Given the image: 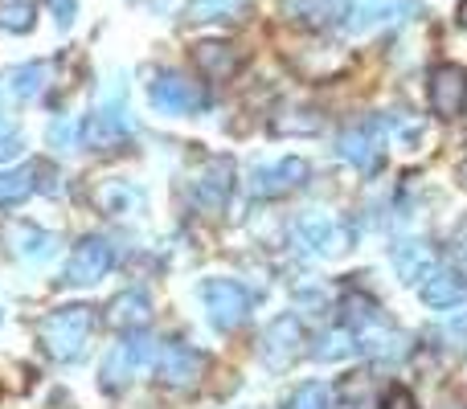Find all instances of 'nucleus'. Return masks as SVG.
Here are the masks:
<instances>
[{
	"instance_id": "obj_1",
	"label": "nucleus",
	"mask_w": 467,
	"mask_h": 409,
	"mask_svg": "<svg viewBox=\"0 0 467 409\" xmlns=\"http://www.w3.org/2000/svg\"><path fill=\"white\" fill-rule=\"evenodd\" d=\"M90 336H95V307L78 303V307H62L41 323V344L54 361H78L87 353Z\"/></svg>"
},
{
	"instance_id": "obj_2",
	"label": "nucleus",
	"mask_w": 467,
	"mask_h": 409,
	"mask_svg": "<svg viewBox=\"0 0 467 409\" xmlns=\"http://www.w3.org/2000/svg\"><path fill=\"white\" fill-rule=\"evenodd\" d=\"M152 361H156V340L144 336V332H131L128 340H119V344L107 353V361H103V389H123L128 381H136Z\"/></svg>"
},
{
	"instance_id": "obj_3",
	"label": "nucleus",
	"mask_w": 467,
	"mask_h": 409,
	"mask_svg": "<svg viewBox=\"0 0 467 409\" xmlns=\"http://www.w3.org/2000/svg\"><path fill=\"white\" fill-rule=\"evenodd\" d=\"M202 299H205V315H210V323L218 332L242 328L250 315V291L230 279H210L202 287Z\"/></svg>"
},
{
	"instance_id": "obj_4",
	"label": "nucleus",
	"mask_w": 467,
	"mask_h": 409,
	"mask_svg": "<svg viewBox=\"0 0 467 409\" xmlns=\"http://www.w3.org/2000/svg\"><path fill=\"white\" fill-rule=\"evenodd\" d=\"M156 377L164 381L169 389H197L205 377V356L189 344H161L156 348Z\"/></svg>"
},
{
	"instance_id": "obj_5",
	"label": "nucleus",
	"mask_w": 467,
	"mask_h": 409,
	"mask_svg": "<svg viewBox=\"0 0 467 409\" xmlns=\"http://www.w3.org/2000/svg\"><path fill=\"white\" fill-rule=\"evenodd\" d=\"M148 95H152L156 111H164V115H193V111H202V107L210 103L197 82H189L185 74H172V70L156 74V82H152Z\"/></svg>"
},
{
	"instance_id": "obj_6",
	"label": "nucleus",
	"mask_w": 467,
	"mask_h": 409,
	"mask_svg": "<svg viewBox=\"0 0 467 409\" xmlns=\"http://www.w3.org/2000/svg\"><path fill=\"white\" fill-rule=\"evenodd\" d=\"M431 111L439 119H460L467 111V70L455 62H443L431 70Z\"/></svg>"
},
{
	"instance_id": "obj_7",
	"label": "nucleus",
	"mask_w": 467,
	"mask_h": 409,
	"mask_svg": "<svg viewBox=\"0 0 467 409\" xmlns=\"http://www.w3.org/2000/svg\"><path fill=\"white\" fill-rule=\"evenodd\" d=\"M307 177H312L307 160H299V156H283V160L263 164V169L250 172V193L254 197H283V193H291V189L304 185Z\"/></svg>"
},
{
	"instance_id": "obj_8",
	"label": "nucleus",
	"mask_w": 467,
	"mask_h": 409,
	"mask_svg": "<svg viewBox=\"0 0 467 409\" xmlns=\"http://www.w3.org/2000/svg\"><path fill=\"white\" fill-rule=\"evenodd\" d=\"M111 262H115L111 241L107 238H82L70 254V266H66V282H74V287H90V282H99L107 271H111Z\"/></svg>"
},
{
	"instance_id": "obj_9",
	"label": "nucleus",
	"mask_w": 467,
	"mask_h": 409,
	"mask_svg": "<svg viewBox=\"0 0 467 409\" xmlns=\"http://www.w3.org/2000/svg\"><path fill=\"white\" fill-rule=\"evenodd\" d=\"M296 241L312 254H340L348 246V230L328 213H304L296 221Z\"/></svg>"
},
{
	"instance_id": "obj_10",
	"label": "nucleus",
	"mask_w": 467,
	"mask_h": 409,
	"mask_svg": "<svg viewBox=\"0 0 467 409\" xmlns=\"http://www.w3.org/2000/svg\"><path fill=\"white\" fill-rule=\"evenodd\" d=\"M299 353H304V328H299L296 315H279V320L263 332V361L271 364V369H287Z\"/></svg>"
},
{
	"instance_id": "obj_11",
	"label": "nucleus",
	"mask_w": 467,
	"mask_h": 409,
	"mask_svg": "<svg viewBox=\"0 0 467 409\" xmlns=\"http://www.w3.org/2000/svg\"><path fill=\"white\" fill-rule=\"evenodd\" d=\"M381 131H386V123H365V128H353L340 136V156H345L348 164H357L361 172H373L381 164V152H386V139H381Z\"/></svg>"
},
{
	"instance_id": "obj_12",
	"label": "nucleus",
	"mask_w": 467,
	"mask_h": 409,
	"mask_svg": "<svg viewBox=\"0 0 467 409\" xmlns=\"http://www.w3.org/2000/svg\"><path fill=\"white\" fill-rule=\"evenodd\" d=\"M128 131H131V119H128V111H123V103H115V107L99 103L95 115L82 123V139H87V148H95V152L115 148Z\"/></svg>"
},
{
	"instance_id": "obj_13",
	"label": "nucleus",
	"mask_w": 467,
	"mask_h": 409,
	"mask_svg": "<svg viewBox=\"0 0 467 409\" xmlns=\"http://www.w3.org/2000/svg\"><path fill=\"white\" fill-rule=\"evenodd\" d=\"M193 62L210 82H230L234 74L242 70L246 57H242V49L230 46V41H202V46L193 49Z\"/></svg>"
},
{
	"instance_id": "obj_14",
	"label": "nucleus",
	"mask_w": 467,
	"mask_h": 409,
	"mask_svg": "<svg viewBox=\"0 0 467 409\" xmlns=\"http://www.w3.org/2000/svg\"><path fill=\"white\" fill-rule=\"evenodd\" d=\"M406 16V0H348L345 5V29L348 33H369L378 25H389Z\"/></svg>"
},
{
	"instance_id": "obj_15",
	"label": "nucleus",
	"mask_w": 467,
	"mask_h": 409,
	"mask_svg": "<svg viewBox=\"0 0 467 409\" xmlns=\"http://www.w3.org/2000/svg\"><path fill=\"white\" fill-rule=\"evenodd\" d=\"M230 189H234V164L230 160H210L193 180L197 205L210 209V213H218V209L230 201Z\"/></svg>"
},
{
	"instance_id": "obj_16",
	"label": "nucleus",
	"mask_w": 467,
	"mask_h": 409,
	"mask_svg": "<svg viewBox=\"0 0 467 409\" xmlns=\"http://www.w3.org/2000/svg\"><path fill=\"white\" fill-rule=\"evenodd\" d=\"M0 238L8 241V254L25 258V262H46V258L57 254V238L54 233H46V230H37V225L16 221V225H8Z\"/></svg>"
},
{
	"instance_id": "obj_17",
	"label": "nucleus",
	"mask_w": 467,
	"mask_h": 409,
	"mask_svg": "<svg viewBox=\"0 0 467 409\" xmlns=\"http://www.w3.org/2000/svg\"><path fill=\"white\" fill-rule=\"evenodd\" d=\"M357 353H369L373 361H386V364H398L406 353H410V340L402 336L398 328H386V323H369V328L357 332Z\"/></svg>"
},
{
	"instance_id": "obj_18",
	"label": "nucleus",
	"mask_w": 467,
	"mask_h": 409,
	"mask_svg": "<svg viewBox=\"0 0 467 409\" xmlns=\"http://www.w3.org/2000/svg\"><path fill=\"white\" fill-rule=\"evenodd\" d=\"M419 295H422V303H427V307H451V303H463V299H467V282L455 271L435 266V271L422 279Z\"/></svg>"
},
{
	"instance_id": "obj_19",
	"label": "nucleus",
	"mask_w": 467,
	"mask_h": 409,
	"mask_svg": "<svg viewBox=\"0 0 467 409\" xmlns=\"http://www.w3.org/2000/svg\"><path fill=\"white\" fill-rule=\"evenodd\" d=\"M394 266H398V279L419 287L439 262H435V250L431 246H422V241H402V246L394 250Z\"/></svg>"
},
{
	"instance_id": "obj_20",
	"label": "nucleus",
	"mask_w": 467,
	"mask_h": 409,
	"mask_svg": "<svg viewBox=\"0 0 467 409\" xmlns=\"http://www.w3.org/2000/svg\"><path fill=\"white\" fill-rule=\"evenodd\" d=\"M95 205L103 209L107 217H128L144 205V193H140L136 185H128V180H103V185L95 189Z\"/></svg>"
},
{
	"instance_id": "obj_21",
	"label": "nucleus",
	"mask_w": 467,
	"mask_h": 409,
	"mask_svg": "<svg viewBox=\"0 0 467 409\" xmlns=\"http://www.w3.org/2000/svg\"><path fill=\"white\" fill-rule=\"evenodd\" d=\"M283 13L304 29H328L340 16V0H283Z\"/></svg>"
},
{
	"instance_id": "obj_22",
	"label": "nucleus",
	"mask_w": 467,
	"mask_h": 409,
	"mask_svg": "<svg viewBox=\"0 0 467 409\" xmlns=\"http://www.w3.org/2000/svg\"><path fill=\"white\" fill-rule=\"evenodd\" d=\"M148 315H152V303H148L144 291H123V295L111 303V323L115 328L136 332V328H144L148 323Z\"/></svg>"
},
{
	"instance_id": "obj_23",
	"label": "nucleus",
	"mask_w": 467,
	"mask_h": 409,
	"mask_svg": "<svg viewBox=\"0 0 467 409\" xmlns=\"http://www.w3.org/2000/svg\"><path fill=\"white\" fill-rule=\"evenodd\" d=\"M250 8V0H189L185 5V21L202 25V21H238Z\"/></svg>"
},
{
	"instance_id": "obj_24",
	"label": "nucleus",
	"mask_w": 467,
	"mask_h": 409,
	"mask_svg": "<svg viewBox=\"0 0 467 409\" xmlns=\"http://www.w3.org/2000/svg\"><path fill=\"white\" fill-rule=\"evenodd\" d=\"M316 361H340V356H348V353H357V332H348V328H337V332H328V336H320L316 340Z\"/></svg>"
},
{
	"instance_id": "obj_25",
	"label": "nucleus",
	"mask_w": 467,
	"mask_h": 409,
	"mask_svg": "<svg viewBox=\"0 0 467 409\" xmlns=\"http://www.w3.org/2000/svg\"><path fill=\"white\" fill-rule=\"evenodd\" d=\"M46 87V66L41 62H25L13 70V95L16 98H37Z\"/></svg>"
},
{
	"instance_id": "obj_26",
	"label": "nucleus",
	"mask_w": 467,
	"mask_h": 409,
	"mask_svg": "<svg viewBox=\"0 0 467 409\" xmlns=\"http://www.w3.org/2000/svg\"><path fill=\"white\" fill-rule=\"evenodd\" d=\"M33 177H37V169H21V172H0V205L25 201V197L33 193Z\"/></svg>"
},
{
	"instance_id": "obj_27",
	"label": "nucleus",
	"mask_w": 467,
	"mask_h": 409,
	"mask_svg": "<svg viewBox=\"0 0 467 409\" xmlns=\"http://www.w3.org/2000/svg\"><path fill=\"white\" fill-rule=\"evenodd\" d=\"M381 315H378V303L373 299H365V295H348L345 299V328L348 332H361V328H369V323H378Z\"/></svg>"
},
{
	"instance_id": "obj_28",
	"label": "nucleus",
	"mask_w": 467,
	"mask_h": 409,
	"mask_svg": "<svg viewBox=\"0 0 467 409\" xmlns=\"http://www.w3.org/2000/svg\"><path fill=\"white\" fill-rule=\"evenodd\" d=\"M0 29L29 33L33 29V0H0Z\"/></svg>"
},
{
	"instance_id": "obj_29",
	"label": "nucleus",
	"mask_w": 467,
	"mask_h": 409,
	"mask_svg": "<svg viewBox=\"0 0 467 409\" xmlns=\"http://www.w3.org/2000/svg\"><path fill=\"white\" fill-rule=\"evenodd\" d=\"M287 409H328V389L316 385V381H307V385H299L296 394H291Z\"/></svg>"
},
{
	"instance_id": "obj_30",
	"label": "nucleus",
	"mask_w": 467,
	"mask_h": 409,
	"mask_svg": "<svg viewBox=\"0 0 467 409\" xmlns=\"http://www.w3.org/2000/svg\"><path fill=\"white\" fill-rule=\"evenodd\" d=\"M49 139H54L57 152H74L82 139V123L78 119H57L54 128H49Z\"/></svg>"
},
{
	"instance_id": "obj_31",
	"label": "nucleus",
	"mask_w": 467,
	"mask_h": 409,
	"mask_svg": "<svg viewBox=\"0 0 467 409\" xmlns=\"http://www.w3.org/2000/svg\"><path fill=\"white\" fill-rule=\"evenodd\" d=\"M46 8L54 13V21L62 25H74V16H78V0H46Z\"/></svg>"
},
{
	"instance_id": "obj_32",
	"label": "nucleus",
	"mask_w": 467,
	"mask_h": 409,
	"mask_svg": "<svg viewBox=\"0 0 467 409\" xmlns=\"http://www.w3.org/2000/svg\"><path fill=\"white\" fill-rule=\"evenodd\" d=\"M381 409H419V402H414V394H410V389L394 385L386 397H381Z\"/></svg>"
},
{
	"instance_id": "obj_33",
	"label": "nucleus",
	"mask_w": 467,
	"mask_h": 409,
	"mask_svg": "<svg viewBox=\"0 0 467 409\" xmlns=\"http://www.w3.org/2000/svg\"><path fill=\"white\" fill-rule=\"evenodd\" d=\"M13 156H21V139H16V136H0V164L13 160Z\"/></svg>"
},
{
	"instance_id": "obj_34",
	"label": "nucleus",
	"mask_w": 467,
	"mask_h": 409,
	"mask_svg": "<svg viewBox=\"0 0 467 409\" xmlns=\"http://www.w3.org/2000/svg\"><path fill=\"white\" fill-rule=\"evenodd\" d=\"M460 21L467 25V0H463V5H460Z\"/></svg>"
}]
</instances>
